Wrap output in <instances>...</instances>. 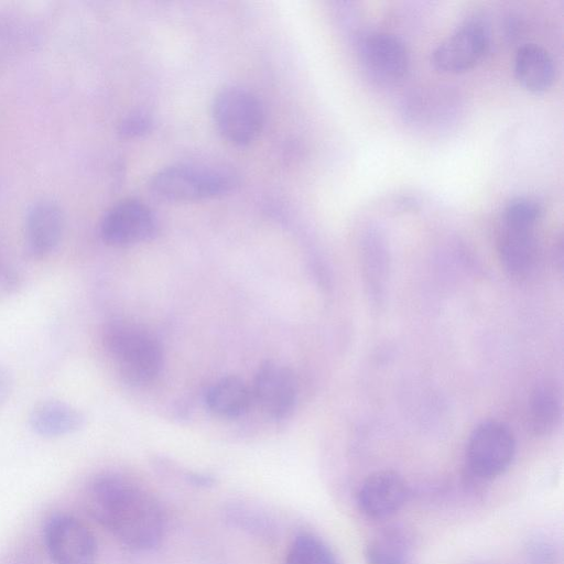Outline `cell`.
<instances>
[{"label": "cell", "mask_w": 564, "mask_h": 564, "mask_svg": "<svg viewBox=\"0 0 564 564\" xmlns=\"http://www.w3.org/2000/svg\"><path fill=\"white\" fill-rule=\"evenodd\" d=\"M542 214L541 205L533 198L517 196L510 199L503 210V224L514 227L535 228Z\"/></svg>", "instance_id": "21"}, {"label": "cell", "mask_w": 564, "mask_h": 564, "mask_svg": "<svg viewBox=\"0 0 564 564\" xmlns=\"http://www.w3.org/2000/svg\"><path fill=\"white\" fill-rule=\"evenodd\" d=\"M516 453L512 431L498 421H486L471 432L466 446V465L471 478L494 479L510 466Z\"/></svg>", "instance_id": "4"}, {"label": "cell", "mask_w": 564, "mask_h": 564, "mask_svg": "<svg viewBox=\"0 0 564 564\" xmlns=\"http://www.w3.org/2000/svg\"><path fill=\"white\" fill-rule=\"evenodd\" d=\"M64 231V215L51 199H41L28 210L24 224L25 247L34 259H44L58 247Z\"/></svg>", "instance_id": "12"}, {"label": "cell", "mask_w": 564, "mask_h": 564, "mask_svg": "<svg viewBox=\"0 0 564 564\" xmlns=\"http://www.w3.org/2000/svg\"><path fill=\"white\" fill-rule=\"evenodd\" d=\"M12 284V278H11V274L8 273V271H6L4 269H2L0 267V288L1 289H9Z\"/></svg>", "instance_id": "25"}, {"label": "cell", "mask_w": 564, "mask_h": 564, "mask_svg": "<svg viewBox=\"0 0 564 564\" xmlns=\"http://www.w3.org/2000/svg\"><path fill=\"white\" fill-rule=\"evenodd\" d=\"M237 182L235 173L223 166L178 163L155 173L149 187L164 200L193 202L228 193Z\"/></svg>", "instance_id": "3"}, {"label": "cell", "mask_w": 564, "mask_h": 564, "mask_svg": "<svg viewBox=\"0 0 564 564\" xmlns=\"http://www.w3.org/2000/svg\"><path fill=\"white\" fill-rule=\"evenodd\" d=\"M283 564H337L330 549L317 536L303 533L291 543Z\"/></svg>", "instance_id": "20"}, {"label": "cell", "mask_w": 564, "mask_h": 564, "mask_svg": "<svg viewBox=\"0 0 564 564\" xmlns=\"http://www.w3.org/2000/svg\"><path fill=\"white\" fill-rule=\"evenodd\" d=\"M102 345L121 378L128 383H148L162 368L160 344L138 325L122 321L110 322L102 330Z\"/></svg>", "instance_id": "2"}, {"label": "cell", "mask_w": 564, "mask_h": 564, "mask_svg": "<svg viewBox=\"0 0 564 564\" xmlns=\"http://www.w3.org/2000/svg\"><path fill=\"white\" fill-rule=\"evenodd\" d=\"M514 74L527 89L535 93L544 91L554 80L553 58L543 46L525 43L516 53Z\"/></svg>", "instance_id": "16"}, {"label": "cell", "mask_w": 564, "mask_h": 564, "mask_svg": "<svg viewBox=\"0 0 564 564\" xmlns=\"http://www.w3.org/2000/svg\"><path fill=\"white\" fill-rule=\"evenodd\" d=\"M413 534L404 527L380 530L365 547L367 564H417Z\"/></svg>", "instance_id": "14"}, {"label": "cell", "mask_w": 564, "mask_h": 564, "mask_svg": "<svg viewBox=\"0 0 564 564\" xmlns=\"http://www.w3.org/2000/svg\"><path fill=\"white\" fill-rule=\"evenodd\" d=\"M527 556L531 564H555L557 553L550 542L533 540L527 546Z\"/></svg>", "instance_id": "22"}, {"label": "cell", "mask_w": 564, "mask_h": 564, "mask_svg": "<svg viewBox=\"0 0 564 564\" xmlns=\"http://www.w3.org/2000/svg\"><path fill=\"white\" fill-rule=\"evenodd\" d=\"M497 246L502 265L514 278L528 276L540 258V246L534 228L502 224Z\"/></svg>", "instance_id": "13"}, {"label": "cell", "mask_w": 564, "mask_h": 564, "mask_svg": "<svg viewBox=\"0 0 564 564\" xmlns=\"http://www.w3.org/2000/svg\"><path fill=\"white\" fill-rule=\"evenodd\" d=\"M489 44L488 25L478 18H470L435 46L432 63L442 72L460 73L475 66Z\"/></svg>", "instance_id": "6"}, {"label": "cell", "mask_w": 564, "mask_h": 564, "mask_svg": "<svg viewBox=\"0 0 564 564\" xmlns=\"http://www.w3.org/2000/svg\"><path fill=\"white\" fill-rule=\"evenodd\" d=\"M408 494L401 475L393 470H378L361 484L357 502L360 511L368 518L386 519L404 506Z\"/></svg>", "instance_id": "11"}, {"label": "cell", "mask_w": 564, "mask_h": 564, "mask_svg": "<svg viewBox=\"0 0 564 564\" xmlns=\"http://www.w3.org/2000/svg\"><path fill=\"white\" fill-rule=\"evenodd\" d=\"M452 95L438 88L414 91L406 99L404 116L412 124L423 128H438L452 118L454 107Z\"/></svg>", "instance_id": "17"}, {"label": "cell", "mask_w": 564, "mask_h": 564, "mask_svg": "<svg viewBox=\"0 0 564 564\" xmlns=\"http://www.w3.org/2000/svg\"><path fill=\"white\" fill-rule=\"evenodd\" d=\"M85 502L91 518L130 550H151L164 535L166 519L160 501L122 475L107 473L94 478Z\"/></svg>", "instance_id": "1"}, {"label": "cell", "mask_w": 564, "mask_h": 564, "mask_svg": "<svg viewBox=\"0 0 564 564\" xmlns=\"http://www.w3.org/2000/svg\"><path fill=\"white\" fill-rule=\"evenodd\" d=\"M561 415L557 392L551 386H541L532 394L529 410V426L536 435L550 433Z\"/></svg>", "instance_id": "19"}, {"label": "cell", "mask_w": 564, "mask_h": 564, "mask_svg": "<svg viewBox=\"0 0 564 564\" xmlns=\"http://www.w3.org/2000/svg\"><path fill=\"white\" fill-rule=\"evenodd\" d=\"M252 401L251 388L236 376L218 379L207 390V408L221 417H237L243 414Z\"/></svg>", "instance_id": "18"}, {"label": "cell", "mask_w": 564, "mask_h": 564, "mask_svg": "<svg viewBox=\"0 0 564 564\" xmlns=\"http://www.w3.org/2000/svg\"><path fill=\"white\" fill-rule=\"evenodd\" d=\"M358 54L368 75L381 84H393L402 79L410 66L406 45L389 32L365 34L358 43Z\"/></svg>", "instance_id": "8"}, {"label": "cell", "mask_w": 564, "mask_h": 564, "mask_svg": "<svg viewBox=\"0 0 564 564\" xmlns=\"http://www.w3.org/2000/svg\"><path fill=\"white\" fill-rule=\"evenodd\" d=\"M12 390V378L9 371L0 366V410L7 403Z\"/></svg>", "instance_id": "24"}, {"label": "cell", "mask_w": 564, "mask_h": 564, "mask_svg": "<svg viewBox=\"0 0 564 564\" xmlns=\"http://www.w3.org/2000/svg\"><path fill=\"white\" fill-rule=\"evenodd\" d=\"M158 230L152 210L137 199H123L110 207L100 221L105 242L126 247L150 240Z\"/></svg>", "instance_id": "9"}, {"label": "cell", "mask_w": 564, "mask_h": 564, "mask_svg": "<svg viewBox=\"0 0 564 564\" xmlns=\"http://www.w3.org/2000/svg\"><path fill=\"white\" fill-rule=\"evenodd\" d=\"M44 542L54 564H95L97 545L91 531L77 518L54 514L45 523Z\"/></svg>", "instance_id": "7"}, {"label": "cell", "mask_w": 564, "mask_h": 564, "mask_svg": "<svg viewBox=\"0 0 564 564\" xmlns=\"http://www.w3.org/2000/svg\"><path fill=\"white\" fill-rule=\"evenodd\" d=\"M213 117L219 133L236 145L251 143L261 132L264 118L259 99L249 90L236 86L217 93Z\"/></svg>", "instance_id": "5"}, {"label": "cell", "mask_w": 564, "mask_h": 564, "mask_svg": "<svg viewBox=\"0 0 564 564\" xmlns=\"http://www.w3.org/2000/svg\"><path fill=\"white\" fill-rule=\"evenodd\" d=\"M252 401L273 419L289 416L296 402V383L284 366L268 361L260 366L250 387Z\"/></svg>", "instance_id": "10"}, {"label": "cell", "mask_w": 564, "mask_h": 564, "mask_svg": "<svg viewBox=\"0 0 564 564\" xmlns=\"http://www.w3.org/2000/svg\"><path fill=\"white\" fill-rule=\"evenodd\" d=\"M84 422V415L78 409L54 399L37 403L29 416L31 430L42 437L50 438L75 433Z\"/></svg>", "instance_id": "15"}, {"label": "cell", "mask_w": 564, "mask_h": 564, "mask_svg": "<svg viewBox=\"0 0 564 564\" xmlns=\"http://www.w3.org/2000/svg\"><path fill=\"white\" fill-rule=\"evenodd\" d=\"M150 122L147 117L135 113L128 117L120 127V132L126 137H134L143 133Z\"/></svg>", "instance_id": "23"}]
</instances>
